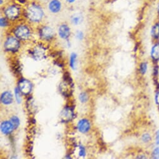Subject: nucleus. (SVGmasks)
Wrapping results in <instances>:
<instances>
[{
	"label": "nucleus",
	"instance_id": "5701e85b",
	"mask_svg": "<svg viewBox=\"0 0 159 159\" xmlns=\"http://www.w3.org/2000/svg\"><path fill=\"white\" fill-rule=\"evenodd\" d=\"M147 64L145 62H143L142 63L141 65H140V72L143 74L145 73L146 70H147Z\"/></svg>",
	"mask_w": 159,
	"mask_h": 159
},
{
	"label": "nucleus",
	"instance_id": "f03ea898",
	"mask_svg": "<svg viewBox=\"0 0 159 159\" xmlns=\"http://www.w3.org/2000/svg\"><path fill=\"white\" fill-rule=\"evenodd\" d=\"M24 7L18 3L13 1L4 5L2 7L3 16L7 18L10 21H15L23 16Z\"/></svg>",
	"mask_w": 159,
	"mask_h": 159
},
{
	"label": "nucleus",
	"instance_id": "c85d7f7f",
	"mask_svg": "<svg viewBox=\"0 0 159 159\" xmlns=\"http://www.w3.org/2000/svg\"><path fill=\"white\" fill-rule=\"evenodd\" d=\"M155 101H156V102L157 104L159 105V92L157 93V94L156 95V97H155Z\"/></svg>",
	"mask_w": 159,
	"mask_h": 159
},
{
	"label": "nucleus",
	"instance_id": "9b49d317",
	"mask_svg": "<svg viewBox=\"0 0 159 159\" xmlns=\"http://www.w3.org/2000/svg\"><path fill=\"white\" fill-rule=\"evenodd\" d=\"M13 129H15V128L11 122L4 121L1 124V130L4 134H10Z\"/></svg>",
	"mask_w": 159,
	"mask_h": 159
},
{
	"label": "nucleus",
	"instance_id": "bb28decb",
	"mask_svg": "<svg viewBox=\"0 0 159 159\" xmlns=\"http://www.w3.org/2000/svg\"><path fill=\"white\" fill-rule=\"evenodd\" d=\"M65 2L69 5H72L76 2L77 0H64Z\"/></svg>",
	"mask_w": 159,
	"mask_h": 159
},
{
	"label": "nucleus",
	"instance_id": "6ab92c4d",
	"mask_svg": "<svg viewBox=\"0 0 159 159\" xmlns=\"http://www.w3.org/2000/svg\"><path fill=\"white\" fill-rule=\"evenodd\" d=\"M11 122L13 124L14 128L16 129L20 125V119L16 116H13L11 119Z\"/></svg>",
	"mask_w": 159,
	"mask_h": 159
},
{
	"label": "nucleus",
	"instance_id": "c756f323",
	"mask_svg": "<svg viewBox=\"0 0 159 159\" xmlns=\"http://www.w3.org/2000/svg\"><path fill=\"white\" fill-rule=\"evenodd\" d=\"M5 5V0H0V5L3 7Z\"/></svg>",
	"mask_w": 159,
	"mask_h": 159
},
{
	"label": "nucleus",
	"instance_id": "7ed1b4c3",
	"mask_svg": "<svg viewBox=\"0 0 159 159\" xmlns=\"http://www.w3.org/2000/svg\"><path fill=\"white\" fill-rule=\"evenodd\" d=\"M13 35L20 41L28 40L32 34L30 27L25 24H20L17 25L13 31Z\"/></svg>",
	"mask_w": 159,
	"mask_h": 159
},
{
	"label": "nucleus",
	"instance_id": "4be33fe9",
	"mask_svg": "<svg viewBox=\"0 0 159 159\" xmlns=\"http://www.w3.org/2000/svg\"><path fill=\"white\" fill-rule=\"evenodd\" d=\"M79 99H80L81 102H87L88 99V96L87 95L86 93H83L79 96Z\"/></svg>",
	"mask_w": 159,
	"mask_h": 159
},
{
	"label": "nucleus",
	"instance_id": "b1692460",
	"mask_svg": "<svg viewBox=\"0 0 159 159\" xmlns=\"http://www.w3.org/2000/svg\"><path fill=\"white\" fill-rule=\"evenodd\" d=\"M79 155L81 157H84L86 155V150L84 147L80 145L79 146Z\"/></svg>",
	"mask_w": 159,
	"mask_h": 159
},
{
	"label": "nucleus",
	"instance_id": "423d86ee",
	"mask_svg": "<svg viewBox=\"0 0 159 159\" xmlns=\"http://www.w3.org/2000/svg\"><path fill=\"white\" fill-rule=\"evenodd\" d=\"M47 8L50 13L57 14L62 9V3L61 0H49L47 3Z\"/></svg>",
	"mask_w": 159,
	"mask_h": 159
},
{
	"label": "nucleus",
	"instance_id": "2eb2a0df",
	"mask_svg": "<svg viewBox=\"0 0 159 159\" xmlns=\"http://www.w3.org/2000/svg\"><path fill=\"white\" fill-rule=\"evenodd\" d=\"M83 16L81 15H73L70 19L71 23L75 26L80 25L83 22Z\"/></svg>",
	"mask_w": 159,
	"mask_h": 159
},
{
	"label": "nucleus",
	"instance_id": "aec40b11",
	"mask_svg": "<svg viewBox=\"0 0 159 159\" xmlns=\"http://www.w3.org/2000/svg\"><path fill=\"white\" fill-rule=\"evenodd\" d=\"M21 91L20 90L19 88H16L15 91V97L16 99V101L18 104L21 103Z\"/></svg>",
	"mask_w": 159,
	"mask_h": 159
},
{
	"label": "nucleus",
	"instance_id": "9d476101",
	"mask_svg": "<svg viewBox=\"0 0 159 159\" xmlns=\"http://www.w3.org/2000/svg\"><path fill=\"white\" fill-rule=\"evenodd\" d=\"M77 128L81 132H87L90 129V123L87 119H81L77 124Z\"/></svg>",
	"mask_w": 159,
	"mask_h": 159
},
{
	"label": "nucleus",
	"instance_id": "f8f14e48",
	"mask_svg": "<svg viewBox=\"0 0 159 159\" xmlns=\"http://www.w3.org/2000/svg\"><path fill=\"white\" fill-rule=\"evenodd\" d=\"M61 117L62 118V120L69 121L71 120L74 116V112L73 110L70 109V107H66L63 109V111L61 112Z\"/></svg>",
	"mask_w": 159,
	"mask_h": 159
},
{
	"label": "nucleus",
	"instance_id": "ddd939ff",
	"mask_svg": "<svg viewBox=\"0 0 159 159\" xmlns=\"http://www.w3.org/2000/svg\"><path fill=\"white\" fill-rule=\"evenodd\" d=\"M1 101L3 104L5 105H9L13 102V96L10 92H5L2 94Z\"/></svg>",
	"mask_w": 159,
	"mask_h": 159
},
{
	"label": "nucleus",
	"instance_id": "f3484780",
	"mask_svg": "<svg viewBox=\"0 0 159 159\" xmlns=\"http://www.w3.org/2000/svg\"><path fill=\"white\" fill-rule=\"evenodd\" d=\"M10 20L5 16H2L0 18V26L2 28H6L10 24Z\"/></svg>",
	"mask_w": 159,
	"mask_h": 159
},
{
	"label": "nucleus",
	"instance_id": "6e6552de",
	"mask_svg": "<svg viewBox=\"0 0 159 159\" xmlns=\"http://www.w3.org/2000/svg\"><path fill=\"white\" fill-rule=\"evenodd\" d=\"M59 36L64 40H68L70 36V28L67 24L61 25L57 30Z\"/></svg>",
	"mask_w": 159,
	"mask_h": 159
},
{
	"label": "nucleus",
	"instance_id": "20e7f679",
	"mask_svg": "<svg viewBox=\"0 0 159 159\" xmlns=\"http://www.w3.org/2000/svg\"><path fill=\"white\" fill-rule=\"evenodd\" d=\"M20 40L15 36H8L4 43V48L8 51H16L20 47Z\"/></svg>",
	"mask_w": 159,
	"mask_h": 159
},
{
	"label": "nucleus",
	"instance_id": "4468645a",
	"mask_svg": "<svg viewBox=\"0 0 159 159\" xmlns=\"http://www.w3.org/2000/svg\"><path fill=\"white\" fill-rule=\"evenodd\" d=\"M151 54L154 60H159V44H156L152 48Z\"/></svg>",
	"mask_w": 159,
	"mask_h": 159
},
{
	"label": "nucleus",
	"instance_id": "a211bd4d",
	"mask_svg": "<svg viewBox=\"0 0 159 159\" xmlns=\"http://www.w3.org/2000/svg\"><path fill=\"white\" fill-rule=\"evenodd\" d=\"M77 54L75 53H72L70 58V66L72 69H75Z\"/></svg>",
	"mask_w": 159,
	"mask_h": 159
},
{
	"label": "nucleus",
	"instance_id": "1a4fd4ad",
	"mask_svg": "<svg viewBox=\"0 0 159 159\" xmlns=\"http://www.w3.org/2000/svg\"><path fill=\"white\" fill-rule=\"evenodd\" d=\"M33 56L36 60L43 59L45 56V49L43 46L38 45L36 46L33 51Z\"/></svg>",
	"mask_w": 159,
	"mask_h": 159
},
{
	"label": "nucleus",
	"instance_id": "a878e982",
	"mask_svg": "<svg viewBox=\"0 0 159 159\" xmlns=\"http://www.w3.org/2000/svg\"><path fill=\"white\" fill-rule=\"evenodd\" d=\"M153 156L155 158H159V148L157 147L153 152Z\"/></svg>",
	"mask_w": 159,
	"mask_h": 159
},
{
	"label": "nucleus",
	"instance_id": "f257e3e1",
	"mask_svg": "<svg viewBox=\"0 0 159 159\" xmlns=\"http://www.w3.org/2000/svg\"><path fill=\"white\" fill-rule=\"evenodd\" d=\"M23 16L30 22L39 23L45 16V11L43 5L38 1H29L24 7Z\"/></svg>",
	"mask_w": 159,
	"mask_h": 159
},
{
	"label": "nucleus",
	"instance_id": "39448f33",
	"mask_svg": "<svg viewBox=\"0 0 159 159\" xmlns=\"http://www.w3.org/2000/svg\"><path fill=\"white\" fill-rule=\"evenodd\" d=\"M39 36L41 39L49 41L54 38L55 32L51 27L49 26H43L39 30Z\"/></svg>",
	"mask_w": 159,
	"mask_h": 159
},
{
	"label": "nucleus",
	"instance_id": "0eeeda50",
	"mask_svg": "<svg viewBox=\"0 0 159 159\" xmlns=\"http://www.w3.org/2000/svg\"><path fill=\"white\" fill-rule=\"evenodd\" d=\"M18 88L20 89L21 93L25 95L29 94L32 89L31 83L26 80V79H21L18 83Z\"/></svg>",
	"mask_w": 159,
	"mask_h": 159
},
{
	"label": "nucleus",
	"instance_id": "dca6fc26",
	"mask_svg": "<svg viewBox=\"0 0 159 159\" xmlns=\"http://www.w3.org/2000/svg\"><path fill=\"white\" fill-rule=\"evenodd\" d=\"M152 35L155 38L159 37V23L155 24L152 29Z\"/></svg>",
	"mask_w": 159,
	"mask_h": 159
},
{
	"label": "nucleus",
	"instance_id": "cd10ccee",
	"mask_svg": "<svg viewBox=\"0 0 159 159\" xmlns=\"http://www.w3.org/2000/svg\"><path fill=\"white\" fill-rule=\"evenodd\" d=\"M156 143L157 145H159V130L157 132L156 134Z\"/></svg>",
	"mask_w": 159,
	"mask_h": 159
},
{
	"label": "nucleus",
	"instance_id": "393cba45",
	"mask_svg": "<svg viewBox=\"0 0 159 159\" xmlns=\"http://www.w3.org/2000/svg\"><path fill=\"white\" fill-rule=\"evenodd\" d=\"M150 139H151V137H150V135L148 134H145L142 135V140L145 142L150 141Z\"/></svg>",
	"mask_w": 159,
	"mask_h": 159
},
{
	"label": "nucleus",
	"instance_id": "7c9ffc66",
	"mask_svg": "<svg viewBox=\"0 0 159 159\" xmlns=\"http://www.w3.org/2000/svg\"><path fill=\"white\" fill-rule=\"evenodd\" d=\"M158 13H159V5H158Z\"/></svg>",
	"mask_w": 159,
	"mask_h": 159
},
{
	"label": "nucleus",
	"instance_id": "412c9836",
	"mask_svg": "<svg viewBox=\"0 0 159 159\" xmlns=\"http://www.w3.org/2000/svg\"><path fill=\"white\" fill-rule=\"evenodd\" d=\"M84 33L81 31H77L75 33V38L79 41H82L84 39Z\"/></svg>",
	"mask_w": 159,
	"mask_h": 159
}]
</instances>
